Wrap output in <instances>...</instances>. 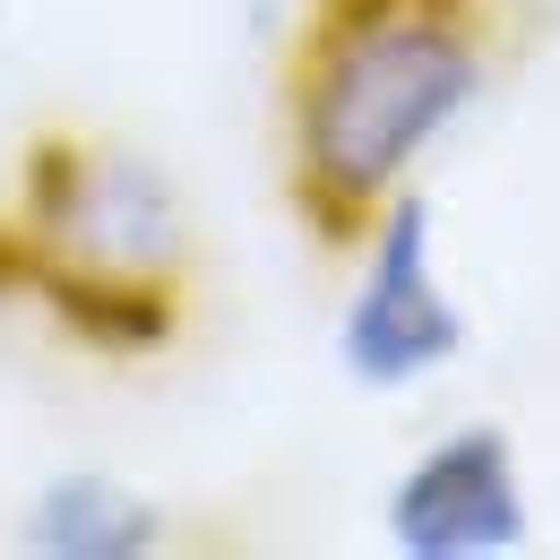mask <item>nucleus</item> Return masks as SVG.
Returning a JSON list of instances; mask_svg holds the SVG:
<instances>
[{
  "mask_svg": "<svg viewBox=\"0 0 560 560\" xmlns=\"http://www.w3.org/2000/svg\"><path fill=\"white\" fill-rule=\"evenodd\" d=\"M517 44V0H302L277 70V182L311 250L353 242L422 190Z\"/></svg>",
  "mask_w": 560,
  "mask_h": 560,
  "instance_id": "obj_1",
  "label": "nucleus"
},
{
  "mask_svg": "<svg viewBox=\"0 0 560 560\" xmlns=\"http://www.w3.org/2000/svg\"><path fill=\"white\" fill-rule=\"evenodd\" d=\"M0 311L95 362H155L199 311V224L173 173L113 130L44 121L0 190Z\"/></svg>",
  "mask_w": 560,
  "mask_h": 560,
  "instance_id": "obj_2",
  "label": "nucleus"
},
{
  "mask_svg": "<svg viewBox=\"0 0 560 560\" xmlns=\"http://www.w3.org/2000/svg\"><path fill=\"white\" fill-rule=\"evenodd\" d=\"M457 353H466V302L440 268V215H431V190H406L353 242V284L337 311V371L362 397H415Z\"/></svg>",
  "mask_w": 560,
  "mask_h": 560,
  "instance_id": "obj_3",
  "label": "nucleus"
},
{
  "mask_svg": "<svg viewBox=\"0 0 560 560\" xmlns=\"http://www.w3.org/2000/svg\"><path fill=\"white\" fill-rule=\"evenodd\" d=\"M380 535L397 560H509L535 544V483L500 422L431 431L380 491Z\"/></svg>",
  "mask_w": 560,
  "mask_h": 560,
  "instance_id": "obj_4",
  "label": "nucleus"
},
{
  "mask_svg": "<svg viewBox=\"0 0 560 560\" xmlns=\"http://www.w3.org/2000/svg\"><path fill=\"white\" fill-rule=\"evenodd\" d=\"M18 544L35 560H155L173 544V517H164V500L139 491L130 475L61 466V475L35 483L26 517H18Z\"/></svg>",
  "mask_w": 560,
  "mask_h": 560,
  "instance_id": "obj_5",
  "label": "nucleus"
}]
</instances>
